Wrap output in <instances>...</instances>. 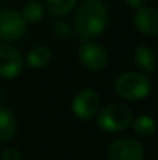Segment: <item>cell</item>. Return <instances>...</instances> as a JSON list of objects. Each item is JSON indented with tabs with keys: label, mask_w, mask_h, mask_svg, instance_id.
Wrapping results in <instances>:
<instances>
[{
	"label": "cell",
	"mask_w": 158,
	"mask_h": 160,
	"mask_svg": "<svg viewBox=\"0 0 158 160\" xmlns=\"http://www.w3.org/2000/svg\"><path fill=\"white\" fill-rule=\"evenodd\" d=\"M45 14V7L41 4L39 2H28L27 4L24 6L22 8V14L21 16L24 17L25 21H30V22H38L42 20Z\"/></svg>",
	"instance_id": "9a60e30c"
},
{
	"label": "cell",
	"mask_w": 158,
	"mask_h": 160,
	"mask_svg": "<svg viewBox=\"0 0 158 160\" xmlns=\"http://www.w3.org/2000/svg\"><path fill=\"white\" fill-rule=\"evenodd\" d=\"M101 100L98 93L94 90H83L76 96L74 101H73V112L78 119L83 121H88V119L94 118L100 111Z\"/></svg>",
	"instance_id": "5b68a950"
},
{
	"label": "cell",
	"mask_w": 158,
	"mask_h": 160,
	"mask_svg": "<svg viewBox=\"0 0 158 160\" xmlns=\"http://www.w3.org/2000/svg\"><path fill=\"white\" fill-rule=\"evenodd\" d=\"M98 127L109 133L119 132L128 128L132 122V111L125 104H109L98 115Z\"/></svg>",
	"instance_id": "3957f363"
},
{
	"label": "cell",
	"mask_w": 158,
	"mask_h": 160,
	"mask_svg": "<svg viewBox=\"0 0 158 160\" xmlns=\"http://www.w3.org/2000/svg\"><path fill=\"white\" fill-rule=\"evenodd\" d=\"M2 160H21V155L14 148H7V149L3 150Z\"/></svg>",
	"instance_id": "e0dca14e"
},
{
	"label": "cell",
	"mask_w": 158,
	"mask_h": 160,
	"mask_svg": "<svg viewBox=\"0 0 158 160\" xmlns=\"http://www.w3.org/2000/svg\"><path fill=\"white\" fill-rule=\"evenodd\" d=\"M108 21L109 13L102 0H84L74 16L76 31L86 42L102 34Z\"/></svg>",
	"instance_id": "6da1fadb"
},
{
	"label": "cell",
	"mask_w": 158,
	"mask_h": 160,
	"mask_svg": "<svg viewBox=\"0 0 158 160\" xmlns=\"http://www.w3.org/2000/svg\"><path fill=\"white\" fill-rule=\"evenodd\" d=\"M134 24L144 35H158V10L154 7H143L137 10Z\"/></svg>",
	"instance_id": "9c48e42d"
},
{
	"label": "cell",
	"mask_w": 158,
	"mask_h": 160,
	"mask_svg": "<svg viewBox=\"0 0 158 160\" xmlns=\"http://www.w3.org/2000/svg\"><path fill=\"white\" fill-rule=\"evenodd\" d=\"M53 28H55L56 35L60 37V38H67V37L70 35V31H72L69 25L63 21H56L55 24H53Z\"/></svg>",
	"instance_id": "2e32d148"
},
{
	"label": "cell",
	"mask_w": 158,
	"mask_h": 160,
	"mask_svg": "<svg viewBox=\"0 0 158 160\" xmlns=\"http://www.w3.org/2000/svg\"><path fill=\"white\" fill-rule=\"evenodd\" d=\"M27 21L20 13L6 10L0 13V39L16 41L25 34Z\"/></svg>",
	"instance_id": "277c9868"
},
{
	"label": "cell",
	"mask_w": 158,
	"mask_h": 160,
	"mask_svg": "<svg viewBox=\"0 0 158 160\" xmlns=\"http://www.w3.org/2000/svg\"><path fill=\"white\" fill-rule=\"evenodd\" d=\"M111 160H143L144 149L142 143L133 138H120L115 141L109 148Z\"/></svg>",
	"instance_id": "ba28073f"
},
{
	"label": "cell",
	"mask_w": 158,
	"mask_h": 160,
	"mask_svg": "<svg viewBox=\"0 0 158 160\" xmlns=\"http://www.w3.org/2000/svg\"><path fill=\"white\" fill-rule=\"evenodd\" d=\"M46 10L50 16L62 17L66 16L72 8H74L77 0H45Z\"/></svg>",
	"instance_id": "5bb4252c"
},
{
	"label": "cell",
	"mask_w": 158,
	"mask_h": 160,
	"mask_svg": "<svg viewBox=\"0 0 158 160\" xmlns=\"http://www.w3.org/2000/svg\"><path fill=\"white\" fill-rule=\"evenodd\" d=\"M115 90L126 100H142L150 94L151 83L147 76L136 72L123 73L115 82Z\"/></svg>",
	"instance_id": "7a4b0ae2"
},
{
	"label": "cell",
	"mask_w": 158,
	"mask_h": 160,
	"mask_svg": "<svg viewBox=\"0 0 158 160\" xmlns=\"http://www.w3.org/2000/svg\"><path fill=\"white\" fill-rule=\"evenodd\" d=\"M22 56L18 49L8 44H0V76L14 79L22 70Z\"/></svg>",
	"instance_id": "52a82bcc"
},
{
	"label": "cell",
	"mask_w": 158,
	"mask_h": 160,
	"mask_svg": "<svg viewBox=\"0 0 158 160\" xmlns=\"http://www.w3.org/2000/svg\"><path fill=\"white\" fill-rule=\"evenodd\" d=\"M125 2L129 7L134 8V10H140V8H143L146 4V0H125Z\"/></svg>",
	"instance_id": "ac0fdd59"
},
{
	"label": "cell",
	"mask_w": 158,
	"mask_h": 160,
	"mask_svg": "<svg viewBox=\"0 0 158 160\" xmlns=\"http://www.w3.org/2000/svg\"><path fill=\"white\" fill-rule=\"evenodd\" d=\"M78 59L86 69L98 72L102 70L108 63V53L95 42H84L78 49Z\"/></svg>",
	"instance_id": "8992f818"
},
{
	"label": "cell",
	"mask_w": 158,
	"mask_h": 160,
	"mask_svg": "<svg viewBox=\"0 0 158 160\" xmlns=\"http://www.w3.org/2000/svg\"><path fill=\"white\" fill-rule=\"evenodd\" d=\"M0 96H2V91H0Z\"/></svg>",
	"instance_id": "d6986e66"
},
{
	"label": "cell",
	"mask_w": 158,
	"mask_h": 160,
	"mask_svg": "<svg viewBox=\"0 0 158 160\" xmlns=\"http://www.w3.org/2000/svg\"><path fill=\"white\" fill-rule=\"evenodd\" d=\"M16 132L14 115L7 107H0V142H8Z\"/></svg>",
	"instance_id": "8fae6325"
},
{
	"label": "cell",
	"mask_w": 158,
	"mask_h": 160,
	"mask_svg": "<svg viewBox=\"0 0 158 160\" xmlns=\"http://www.w3.org/2000/svg\"><path fill=\"white\" fill-rule=\"evenodd\" d=\"M134 63L140 70L146 73H151L156 70L157 68V56L151 48L146 47V45H140L134 51Z\"/></svg>",
	"instance_id": "30bf717a"
},
{
	"label": "cell",
	"mask_w": 158,
	"mask_h": 160,
	"mask_svg": "<svg viewBox=\"0 0 158 160\" xmlns=\"http://www.w3.org/2000/svg\"><path fill=\"white\" fill-rule=\"evenodd\" d=\"M50 61V51L44 45L32 48L27 55V65L32 69H41L46 66Z\"/></svg>",
	"instance_id": "7c38bea8"
},
{
	"label": "cell",
	"mask_w": 158,
	"mask_h": 160,
	"mask_svg": "<svg viewBox=\"0 0 158 160\" xmlns=\"http://www.w3.org/2000/svg\"><path fill=\"white\" fill-rule=\"evenodd\" d=\"M132 124H133L134 132L140 136H146V138L154 135L157 131L156 121H154V118H151V117H148V115L137 117L134 121H132Z\"/></svg>",
	"instance_id": "4fadbf2b"
}]
</instances>
